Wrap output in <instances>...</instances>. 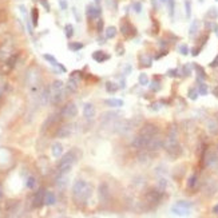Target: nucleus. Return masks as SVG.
Masks as SVG:
<instances>
[{
	"mask_svg": "<svg viewBox=\"0 0 218 218\" xmlns=\"http://www.w3.org/2000/svg\"><path fill=\"white\" fill-rule=\"evenodd\" d=\"M93 187L86 181L78 179L72 186V198L76 203H84L91 197Z\"/></svg>",
	"mask_w": 218,
	"mask_h": 218,
	"instance_id": "nucleus-1",
	"label": "nucleus"
},
{
	"mask_svg": "<svg viewBox=\"0 0 218 218\" xmlns=\"http://www.w3.org/2000/svg\"><path fill=\"white\" fill-rule=\"evenodd\" d=\"M66 96V90L64 86L60 80H55L50 87V100L52 105H59L63 102Z\"/></svg>",
	"mask_w": 218,
	"mask_h": 218,
	"instance_id": "nucleus-2",
	"label": "nucleus"
},
{
	"mask_svg": "<svg viewBox=\"0 0 218 218\" xmlns=\"http://www.w3.org/2000/svg\"><path fill=\"white\" fill-rule=\"evenodd\" d=\"M75 161H76V157L72 151L64 154V155L62 157V159H60L59 165H58V173L59 174H67L68 171L71 170V167L74 166Z\"/></svg>",
	"mask_w": 218,
	"mask_h": 218,
	"instance_id": "nucleus-3",
	"label": "nucleus"
},
{
	"mask_svg": "<svg viewBox=\"0 0 218 218\" xmlns=\"http://www.w3.org/2000/svg\"><path fill=\"white\" fill-rule=\"evenodd\" d=\"M202 161H203V165L205 167H209V169H216L218 167V153L216 150H206V153L202 155Z\"/></svg>",
	"mask_w": 218,
	"mask_h": 218,
	"instance_id": "nucleus-4",
	"label": "nucleus"
},
{
	"mask_svg": "<svg viewBox=\"0 0 218 218\" xmlns=\"http://www.w3.org/2000/svg\"><path fill=\"white\" fill-rule=\"evenodd\" d=\"M162 197H163V191H161L158 187L155 189H150V190L146 193L145 198L149 203H153V205H158V203L162 201Z\"/></svg>",
	"mask_w": 218,
	"mask_h": 218,
	"instance_id": "nucleus-5",
	"label": "nucleus"
},
{
	"mask_svg": "<svg viewBox=\"0 0 218 218\" xmlns=\"http://www.w3.org/2000/svg\"><path fill=\"white\" fill-rule=\"evenodd\" d=\"M163 140H165V139H163L162 137L159 135V133L155 134V135L151 137L150 140L147 142L146 150H149V151H158L159 149L163 147Z\"/></svg>",
	"mask_w": 218,
	"mask_h": 218,
	"instance_id": "nucleus-6",
	"label": "nucleus"
},
{
	"mask_svg": "<svg viewBox=\"0 0 218 218\" xmlns=\"http://www.w3.org/2000/svg\"><path fill=\"white\" fill-rule=\"evenodd\" d=\"M158 133H159L158 126L154 125V123H151V122L145 123V125H143L142 127H140V130H139V134H140V135L146 137V138H149V139H150L153 135L158 134Z\"/></svg>",
	"mask_w": 218,
	"mask_h": 218,
	"instance_id": "nucleus-7",
	"label": "nucleus"
},
{
	"mask_svg": "<svg viewBox=\"0 0 218 218\" xmlns=\"http://www.w3.org/2000/svg\"><path fill=\"white\" fill-rule=\"evenodd\" d=\"M133 127H134L133 120H126V119L118 120V122H115V125H114V131L123 135V134H127Z\"/></svg>",
	"mask_w": 218,
	"mask_h": 218,
	"instance_id": "nucleus-8",
	"label": "nucleus"
},
{
	"mask_svg": "<svg viewBox=\"0 0 218 218\" xmlns=\"http://www.w3.org/2000/svg\"><path fill=\"white\" fill-rule=\"evenodd\" d=\"M60 114H62V116H64V118H74V116H76V114H78V107H76L75 103L70 102L62 108Z\"/></svg>",
	"mask_w": 218,
	"mask_h": 218,
	"instance_id": "nucleus-9",
	"label": "nucleus"
},
{
	"mask_svg": "<svg viewBox=\"0 0 218 218\" xmlns=\"http://www.w3.org/2000/svg\"><path fill=\"white\" fill-rule=\"evenodd\" d=\"M149 138H146V137L140 135H135L131 140V147L133 149H137V150H142V149H146V146H147V142H149Z\"/></svg>",
	"mask_w": 218,
	"mask_h": 218,
	"instance_id": "nucleus-10",
	"label": "nucleus"
},
{
	"mask_svg": "<svg viewBox=\"0 0 218 218\" xmlns=\"http://www.w3.org/2000/svg\"><path fill=\"white\" fill-rule=\"evenodd\" d=\"M44 197H46V190L44 189H39L35 193V197H34V206L35 208H42L44 205Z\"/></svg>",
	"mask_w": 218,
	"mask_h": 218,
	"instance_id": "nucleus-11",
	"label": "nucleus"
},
{
	"mask_svg": "<svg viewBox=\"0 0 218 218\" xmlns=\"http://www.w3.org/2000/svg\"><path fill=\"white\" fill-rule=\"evenodd\" d=\"M110 198V190H108L106 183H100L99 185V199L100 202H107Z\"/></svg>",
	"mask_w": 218,
	"mask_h": 218,
	"instance_id": "nucleus-12",
	"label": "nucleus"
},
{
	"mask_svg": "<svg viewBox=\"0 0 218 218\" xmlns=\"http://www.w3.org/2000/svg\"><path fill=\"white\" fill-rule=\"evenodd\" d=\"M206 128H208L210 135H218V120L214 118L209 119L206 123Z\"/></svg>",
	"mask_w": 218,
	"mask_h": 218,
	"instance_id": "nucleus-13",
	"label": "nucleus"
},
{
	"mask_svg": "<svg viewBox=\"0 0 218 218\" xmlns=\"http://www.w3.org/2000/svg\"><path fill=\"white\" fill-rule=\"evenodd\" d=\"M71 133H72V126L71 125H64L58 130L56 137H58V138H67Z\"/></svg>",
	"mask_w": 218,
	"mask_h": 218,
	"instance_id": "nucleus-14",
	"label": "nucleus"
},
{
	"mask_svg": "<svg viewBox=\"0 0 218 218\" xmlns=\"http://www.w3.org/2000/svg\"><path fill=\"white\" fill-rule=\"evenodd\" d=\"M83 115H84V118H87V119L94 118V116H95V107H94V105L86 103L84 107H83Z\"/></svg>",
	"mask_w": 218,
	"mask_h": 218,
	"instance_id": "nucleus-15",
	"label": "nucleus"
},
{
	"mask_svg": "<svg viewBox=\"0 0 218 218\" xmlns=\"http://www.w3.org/2000/svg\"><path fill=\"white\" fill-rule=\"evenodd\" d=\"M100 8L99 7H96V5H88L87 7V16L90 19H96V18H99L100 16Z\"/></svg>",
	"mask_w": 218,
	"mask_h": 218,
	"instance_id": "nucleus-16",
	"label": "nucleus"
},
{
	"mask_svg": "<svg viewBox=\"0 0 218 218\" xmlns=\"http://www.w3.org/2000/svg\"><path fill=\"white\" fill-rule=\"evenodd\" d=\"M93 59L96 60L98 63H103L105 60L110 59V55H108V54H105L103 51H95V52L93 54Z\"/></svg>",
	"mask_w": 218,
	"mask_h": 218,
	"instance_id": "nucleus-17",
	"label": "nucleus"
},
{
	"mask_svg": "<svg viewBox=\"0 0 218 218\" xmlns=\"http://www.w3.org/2000/svg\"><path fill=\"white\" fill-rule=\"evenodd\" d=\"M171 213L174 216H189L190 214V209H185V208H179V206H173L171 208Z\"/></svg>",
	"mask_w": 218,
	"mask_h": 218,
	"instance_id": "nucleus-18",
	"label": "nucleus"
},
{
	"mask_svg": "<svg viewBox=\"0 0 218 218\" xmlns=\"http://www.w3.org/2000/svg\"><path fill=\"white\" fill-rule=\"evenodd\" d=\"M56 202V197L52 191H46V197H44V205L47 206H54Z\"/></svg>",
	"mask_w": 218,
	"mask_h": 218,
	"instance_id": "nucleus-19",
	"label": "nucleus"
},
{
	"mask_svg": "<svg viewBox=\"0 0 218 218\" xmlns=\"http://www.w3.org/2000/svg\"><path fill=\"white\" fill-rule=\"evenodd\" d=\"M51 153H52V155L55 157V158H59V157L63 154V146L60 145L59 142L54 143L52 147H51Z\"/></svg>",
	"mask_w": 218,
	"mask_h": 218,
	"instance_id": "nucleus-20",
	"label": "nucleus"
},
{
	"mask_svg": "<svg viewBox=\"0 0 218 218\" xmlns=\"http://www.w3.org/2000/svg\"><path fill=\"white\" fill-rule=\"evenodd\" d=\"M43 58H44L46 60H48V62H50L52 66H56V67H59L60 70L63 71V72H66V68H64V66H62V64H60V63H58V60H56L55 58H54L52 55H48V54H44V55H43Z\"/></svg>",
	"mask_w": 218,
	"mask_h": 218,
	"instance_id": "nucleus-21",
	"label": "nucleus"
},
{
	"mask_svg": "<svg viewBox=\"0 0 218 218\" xmlns=\"http://www.w3.org/2000/svg\"><path fill=\"white\" fill-rule=\"evenodd\" d=\"M137 158H138V162H140V163L149 162V159H150V155H149V150H146V149H142V150H140L139 153H138Z\"/></svg>",
	"mask_w": 218,
	"mask_h": 218,
	"instance_id": "nucleus-22",
	"label": "nucleus"
},
{
	"mask_svg": "<svg viewBox=\"0 0 218 218\" xmlns=\"http://www.w3.org/2000/svg\"><path fill=\"white\" fill-rule=\"evenodd\" d=\"M56 186L60 190H64L66 186H67V177L66 174H59V177L56 178Z\"/></svg>",
	"mask_w": 218,
	"mask_h": 218,
	"instance_id": "nucleus-23",
	"label": "nucleus"
},
{
	"mask_svg": "<svg viewBox=\"0 0 218 218\" xmlns=\"http://www.w3.org/2000/svg\"><path fill=\"white\" fill-rule=\"evenodd\" d=\"M205 191L208 194H210V196L211 194H214L217 191V183L214 182L213 179H209L208 183H206V186H205Z\"/></svg>",
	"mask_w": 218,
	"mask_h": 218,
	"instance_id": "nucleus-24",
	"label": "nucleus"
},
{
	"mask_svg": "<svg viewBox=\"0 0 218 218\" xmlns=\"http://www.w3.org/2000/svg\"><path fill=\"white\" fill-rule=\"evenodd\" d=\"M105 103L110 107H122L123 106V100L122 99H116V98H111V99H106Z\"/></svg>",
	"mask_w": 218,
	"mask_h": 218,
	"instance_id": "nucleus-25",
	"label": "nucleus"
},
{
	"mask_svg": "<svg viewBox=\"0 0 218 218\" xmlns=\"http://www.w3.org/2000/svg\"><path fill=\"white\" fill-rule=\"evenodd\" d=\"M130 31H134V28L131 27L130 23L126 22V20H125V22L122 23V25H120V32H122L123 35L127 36V35H130Z\"/></svg>",
	"mask_w": 218,
	"mask_h": 218,
	"instance_id": "nucleus-26",
	"label": "nucleus"
},
{
	"mask_svg": "<svg viewBox=\"0 0 218 218\" xmlns=\"http://www.w3.org/2000/svg\"><path fill=\"white\" fill-rule=\"evenodd\" d=\"M197 183H198V175L197 174H191L187 179V189H190V190L194 189L197 186Z\"/></svg>",
	"mask_w": 218,
	"mask_h": 218,
	"instance_id": "nucleus-27",
	"label": "nucleus"
},
{
	"mask_svg": "<svg viewBox=\"0 0 218 218\" xmlns=\"http://www.w3.org/2000/svg\"><path fill=\"white\" fill-rule=\"evenodd\" d=\"M193 67L196 68V71H197V75H198V78H197V80H205L208 76H206V72H205V70H203L201 66H198V64H193Z\"/></svg>",
	"mask_w": 218,
	"mask_h": 218,
	"instance_id": "nucleus-28",
	"label": "nucleus"
},
{
	"mask_svg": "<svg viewBox=\"0 0 218 218\" xmlns=\"http://www.w3.org/2000/svg\"><path fill=\"white\" fill-rule=\"evenodd\" d=\"M198 82V93L199 95H208V86L203 83V80H197Z\"/></svg>",
	"mask_w": 218,
	"mask_h": 218,
	"instance_id": "nucleus-29",
	"label": "nucleus"
},
{
	"mask_svg": "<svg viewBox=\"0 0 218 218\" xmlns=\"http://www.w3.org/2000/svg\"><path fill=\"white\" fill-rule=\"evenodd\" d=\"M78 83L79 82H76V80H74V79L70 78V80H68V84H67V91L75 93V91L78 90Z\"/></svg>",
	"mask_w": 218,
	"mask_h": 218,
	"instance_id": "nucleus-30",
	"label": "nucleus"
},
{
	"mask_svg": "<svg viewBox=\"0 0 218 218\" xmlns=\"http://www.w3.org/2000/svg\"><path fill=\"white\" fill-rule=\"evenodd\" d=\"M106 90H107V93H115V91L119 90V86L116 84V83H113V82H107L106 83Z\"/></svg>",
	"mask_w": 218,
	"mask_h": 218,
	"instance_id": "nucleus-31",
	"label": "nucleus"
},
{
	"mask_svg": "<svg viewBox=\"0 0 218 218\" xmlns=\"http://www.w3.org/2000/svg\"><path fill=\"white\" fill-rule=\"evenodd\" d=\"M103 118H102V122H113L114 119L118 116V114H115V113H106L105 115H102Z\"/></svg>",
	"mask_w": 218,
	"mask_h": 218,
	"instance_id": "nucleus-32",
	"label": "nucleus"
},
{
	"mask_svg": "<svg viewBox=\"0 0 218 218\" xmlns=\"http://www.w3.org/2000/svg\"><path fill=\"white\" fill-rule=\"evenodd\" d=\"M116 35V28L115 27H108L106 30V38L107 39H114Z\"/></svg>",
	"mask_w": 218,
	"mask_h": 218,
	"instance_id": "nucleus-33",
	"label": "nucleus"
},
{
	"mask_svg": "<svg viewBox=\"0 0 218 218\" xmlns=\"http://www.w3.org/2000/svg\"><path fill=\"white\" fill-rule=\"evenodd\" d=\"M55 120H56V115H51L50 118H48V119L46 120L44 123H43V128H42V131H46V128H48V127H50V126L52 125V123L55 122Z\"/></svg>",
	"mask_w": 218,
	"mask_h": 218,
	"instance_id": "nucleus-34",
	"label": "nucleus"
},
{
	"mask_svg": "<svg viewBox=\"0 0 218 218\" xmlns=\"http://www.w3.org/2000/svg\"><path fill=\"white\" fill-rule=\"evenodd\" d=\"M150 90L153 91V93H158V91L161 90V82L159 80H153V82L150 83Z\"/></svg>",
	"mask_w": 218,
	"mask_h": 218,
	"instance_id": "nucleus-35",
	"label": "nucleus"
},
{
	"mask_svg": "<svg viewBox=\"0 0 218 218\" xmlns=\"http://www.w3.org/2000/svg\"><path fill=\"white\" fill-rule=\"evenodd\" d=\"M157 187H158L161 191H165L166 187H167V181L165 178H159L158 182H157Z\"/></svg>",
	"mask_w": 218,
	"mask_h": 218,
	"instance_id": "nucleus-36",
	"label": "nucleus"
},
{
	"mask_svg": "<svg viewBox=\"0 0 218 218\" xmlns=\"http://www.w3.org/2000/svg\"><path fill=\"white\" fill-rule=\"evenodd\" d=\"M139 84L140 86H149V76H147V74H145V72L139 74Z\"/></svg>",
	"mask_w": 218,
	"mask_h": 218,
	"instance_id": "nucleus-37",
	"label": "nucleus"
},
{
	"mask_svg": "<svg viewBox=\"0 0 218 218\" xmlns=\"http://www.w3.org/2000/svg\"><path fill=\"white\" fill-rule=\"evenodd\" d=\"M175 205L179 206V208H185V209H191L193 208V202H189V201H178Z\"/></svg>",
	"mask_w": 218,
	"mask_h": 218,
	"instance_id": "nucleus-38",
	"label": "nucleus"
},
{
	"mask_svg": "<svg viewBox=\"0 0 218 218\" xmlns=\"http://www.w3.org/2000/svg\"><path fill=\"white\" fill-rule=\"evenodd\" d=\"M197 31H198V22H197V20H194L193 24H191V27H190V31H189V35L194 36L197 34Z\"/></svg>",
	"mask_w": 218,
	"mask_h": 218,
	"instance_id": "nucleus-39",
	"label": "nucleus"
},
{
	"mask_svg": "<svg viewBox=\"0 0 218 218\" xmlns=\"http://www.w3.org/2000/svg\"><path fill=\"white\" fill-rule=\"evenodd\" d=\"M187 95H189V98H190L191 100H197V98H198V95H199V93H198V90H196V88H190Z\"/></svg>",
	"mask_w": 218,
	"mask_h": 218,
	"instance_id": "nucleus-40",
	"label": "nucleus"
},
{
	"mask_svg": "<svg viewBox=\"0 0 218 218\" xmlns=\"http://www.w3.org/2000/svg\"><path fill=\"white\" fill-rule=\"evenodd\" d=\"M36 185V179L34 178V177H28L27 181H25V186H27L28 189H34Z\"/></svg>",
	"mask_w": 218,
	"mask_h": 218,
	"instance_id": "nucleus-41",
	"label": "nucleus"
},
{
	"mask_svg": "<svg viewBox=\"0 0 218 218\" xmlns=\"http://www.w3.org/2000/svg\"><path fill=\"white\" fill-rule=\"evenodd\" d=\"M64 30H66V36H67L68 39H71L72 38V35H74V27L71 24H67L64 27Z\"/></svg>",
	"mask_w": 218,
	"mask_h": 218,
	"instance_id": "nucleus-42",
	"label": "nucleus"
},
{
	"mask_svg": "<svg viewBox=\"0 0 218 218\" xmlns=\"http://www.w3.org/2000/svg\"><path fill=\"white\" fill-rule=\"evenodd\" d=\"M68 48L72 51H79L83 48V44L82 43H70V44H68Z\"/></svg>",
	"mask_w": 218,
	"mask_h": 218,
	"instance_id": "nucleus-43",
	"label": "nucleus"
},
{
	"mask_svg": "<svg viewBox=\"0 0 218 218\" xmlns=\"http://www.w3.org/2000/svg\"><path fill=\"white\" fill-rule=\"evenodd\" d=\"M167 4H169V13H170V16L173 18L174 8H175V1H174V0H167Z\"/></svg>",
	"mask_w": 218,
	"mask_h": 218,
	"instance_id": "nucleus-44",
	"label": "nucleus"
},
{
	"mask_svg": "<svg viewBox=\"0 0 218 218\" xmlns=\"http://www.w3.org/2000/svg\"><path fill=\"white\" fill-rule=\"evenodd\" d=\"M38 19H39V13H38V8H34L32 10V24L38 25Z\"/></svg>",
	"mask_w": 218,
	"mask_h": 218,
	"instance_id": "nucleus-45",
	"label": "nucleus"
},
{
	"mask_svg": "<svg viewBox=\"0 0 218 218\" xmlns=\"http://www.w3.org/2000/svg\"><path fill=\"white\" fill-rule=\"evenodd\" d=\"M185 7H186V18H190L191 16V3L190 0H186L185 1Z\"/></svg>",
	"mask_w": 218,
	"mask_h": 218,
	"instance_id": "nucleus-46",
	"label": "nucleus"
},
{
	"mask_svg": "<svg viewBox=\"0 0 218 218\" xmlns=\"http://www.w3.org/2000/svg\"><path fill=\"white\" fill-rule=\"evenodd\" d=\"M191 67H193V66L191 64H186V66H183V68H182V74L185 76H189L191 74Z\"/></svg>",
	"mask_w": 218,
	"mask_h": 218,
	"instance_id": "nucleus-47",
	"label": "nucleus"
},
{
	"mask_svg": "<svg viewBox=\"0 0 218 218\" xmlns=\"http://www.w3.org/2000/svg\"><path fill=\"white\" fill-rule=\"evenodd\" d=\"M167 76H170V78H175V76H178V68H173V70H169L167 72Z\"/></svg>",
	"mask_w": 218,
	"mask_h": 218,
	"instance_id": "nucleus-48",
	"label": "nucleus"
},
{
	"mask_svg": "<svg viewBox=\"0 0 218 218\" xmlns=\"http://www.w3.org/2000/svg\"><path fill=\"white\" fill-rule=\"evenodd\" d=\"M208 16H210L211 19H216L217 16H218V11H217V8H210V11L208 12Z\"/></svg>",
	"mask_w": 218,
	"mask_h": 218,
	"instance_id": "nucleus-49",
	"label": "nucleus"
},
{
	"mask_svg": "<svg viewBox=\"0 0 218 218\" xmlns=\"http://www.w3.org/2000/svg\"><path fill=\"white\" fill-rule=\"evenodd\" d=\"M179 52L182 54V55H187L189 54V47L186 44H181L179 46Z\"/></svg>",
	"mask_w": 218,
	"mask_h": 218,
	"instance_id": "nucleus-50",
	"label": "nucleus"
},
{
	"mask_svg": "<svg viewBox=\"0 0 218 218\" xmlns=\"http://www.w3.org/2000/svg\"><path fill=\"white\" fill-rule=\"evenodd\" d=\"M134 11H135L137 13H139L140 11H142V4H140L139 1H137L135 4H134Z\"/></svg>",
	"mask_w": 218,
	"mask_h": 218,
	"instance_id": "nucleus-51",
	"label": "nucleus"
},
{
	"mask_svg": "<svg viewBox=\"0 0 218 218\" xmlns=\"http://www.w3.org/2000/svg\"><path fill=\"white\" fill-rule=\"evenodd\" d=\"M151 110L153 111H158L159 108H161V102H157V103H153V105H151Z\"/></svg>",
	"mask_w": 218,
	"mask_h": 218,
	"instance_id": "nucleus-52",
	"label": "nucleus"
},
{
	"mask_svg": "<svg viewBox=\"0 0 218 218\" xmlns=\"http://www.w3.org/2000/svg\"><path fill=\"white\" fill-rule=\"evenodd\" d=\"M15 62H16V56L13 55V56H11L10 58V60H8V64H10V67H13V64H15Z\"/></svg>",
	"mask_w": 218,
	"mask_h": 218,
	"instance_id": "nucleus-53",
	"label": "nucleus"
},
{
	"mask_svg": "<svg viewBox=\"0 0 218 218\" xmlns=\"http://www.w3.org/2000/svg\"><path fill=\"white\" fill-rule=\"evenodd\" d=\"M59 4L62 7V10H67V1L66 0H59Z\"/></svg>",
	"mask_w": 218,
	"mask_h": 218,
	"instance_id": "nucleus-54",
	"label": "nucleus"
},
{
	"mask_svg": "<svg viewBox=\"0 0 218 218\" xmlns=\"http://www.w3.org/2000/svg\"><path fill=\"white\" fill-rule=\"evenodd\" d=\"M209 66H210L211 68H213V67H217V66H218V55L216 56V59H214L213 62H211V63H210V64H209Z\"/></svg>",
	"mask_w": 218,
	"mask_h": 218,
	"instance_id": "nucleus-55",
	"label": "nucleus"
},
{
	"mask_svg": "<svg viewBox=\"0 0 218 218\" xmlns=\"http://www.w3.org/2000/svg\"><path fill=\"white\" fill-rule=\"evenodd\" d=\"M116 50H118V55H123V52H125V50L122 48V44L116 46Z\"/></svg>",
	"mask_w": 218,
	"mask_h": 218,
	"instance_id": "nucleus-56",
	"label": "nucleus"
},
{
	"mask_svg": "<svg viewBox=\"0 0 218 218\" xmlns=\"http://www.w3.org/2000/svg\"><path fill=\"white\" fill-rule=\"evenodd\" d=\"M98 31L99 32H102L103 31V20H99L98 22Z\"/></svg>",
	"mask_w": 218,
	"mask_h": 218,
	"instance_id": "nucleus-57",
	"label": "nucleus"
},
{
	"mask_svg": "<svg viewBox=\"0 0 218 218\" xmlns=\"http://www.w3.org/2000/svg\"><path fill=\"white\" fill-rule=\"evenodd\" d=\"M213 213L216 214V216H218V203H217V205L213 208Z\"/></svg>",
	"mask_w": 218,
	"mask_h": 218,
	"instance_id": "nucleus-58",
	"label": "nucleus"
},
{
	"mask_svg": "<svg viewBox=\"0 0 218 218\" xmlns=\"http://www.w3.org/2000/svg\"><path fill=\"white\" fill-rule=\"evenodd\" d=\"M213 94H214V95H216L217 98H218V86H217V87H216V88H214V90H213Z\"/></svg>",
	"mask_w": 218,
	"mask_h": 218,
	"instance_id": "nucleus-59",
	"label": "nucleus"
},
{
	"mask_svg": "<svg viewBox=\"0 0 218 218\" xmlns=\"http://www.w3.org/2000/svg\"><path fill=\"white\" fill-rule=\"evenodd\" d=\"M1 197H3V186L0 183V199H1Z\"/></svg>",
	"mask_w": 218,
	"mask_h": 218,
	"instance_id": "nucleus-60",
	"label": "nucleus"
},
{
	"mask_svg": "<svg viewBox=\"0 0 218 218\" xmlns=\"http://www.w3.org/2000/svg\"><path fill=\"white\" fill-rule=\"evenodd\" d=\"M159 1H161V3H166V1H167V0H159Z\"/></svg>",
	"mask_w": 218,
	"mask_h": 218,
	"instance_id": "nucleus-61",
	"label": "nucleus"
},
{
	"mask_svg": "<svg viewBox=\"0 0 218 218\" xmlns=\"http://www.w3.org/2000/svg\"><path fill=\"white\" fill-rule=\"evenodd\" d=\"M95 1H98V3H99V1H100V0H95Z\"/></svg>",
	"mask_w": 218,
	"mask_h": 218,
	"instance_id": "nucleus-62",
	"label": "nucleus"
},
{
	"mask_svg": "<svg viewBox=\"0 0 218 218\" xmlns=\"http://www.w3.org/2000/svg\"><path fill=\"white\" fill-rule=\"evenodd\" d=\"M217 1H218V0H217Z\"/></svg>",
	"mask_w": 218,
	"mask_h": 218,
	"instance_id": "nucleus-63",
	"label": "nucleus"
}]
</instances>
